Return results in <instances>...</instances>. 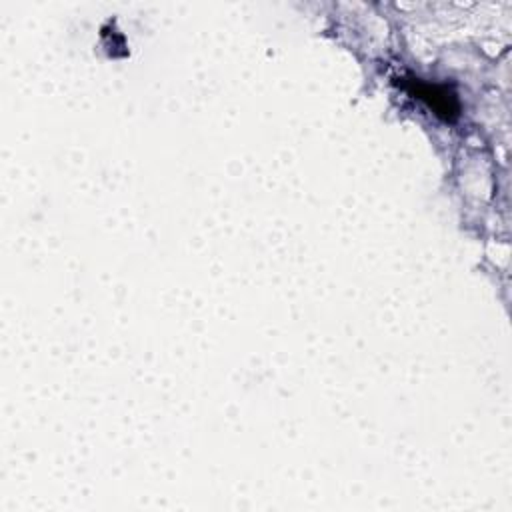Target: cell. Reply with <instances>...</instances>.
Here are the masks:
<instances>
[{"label": "cell", "mask_w": 512, "mask_h": 512, "mask_svg": "<svg viewBox=\"0 0 512 512\" xmlns=\"http://www.w3.org/2000/svg\"><path fill=\"white\" fill-rule=\"evenodd\" d=\"M402 86L414 96L424 100L438 116L452 120L458 116V100L456 94L448 90L444 84H432L422 78H406Z\"/></svg>", "instance_id": "6da1fadb"}]
</instances>
